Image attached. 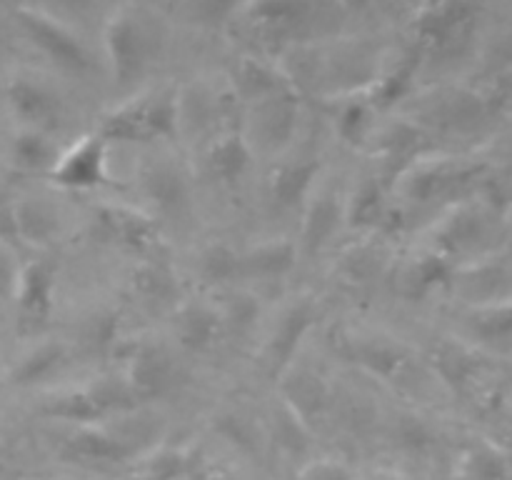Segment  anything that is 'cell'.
<instances>
[{
	"instance_id": "3",
	"label": "cell",
	"mask_w": 512,
	"mask_h": 480,
	"mask_svg": "<svg viewBox=\"0 0 512 480\" xmlns=\"http://www.w3.org/2000/svg\"><path fill=\"white\" fill-rule=\"evenodd\" d=\"M100 175V150L98 145L88 143L78 150V153L70 155L65 160V165L60 168V178L65 183H75V185H88L95 183Z\"/></svg>"
},
{
	"instance_id": "5",
	"label": "cell",
	"mask_w": 512,
	"mask_h": 480,
	"mask_svg": "<svg viewBox=\"0 0 512 480\" xmlns=\"http://www.w3.org/2000/svg\"><path fill=\"white\" fill-rule=\"evenodd\" d=\"M303 480H348V473L338 465H315L305 473Z\"/></svg>"
},
{
	"instance_id": "1",
	"label": "cell",
	"mask_w": 512,
	"mask_h": 480,
	"mask_svg": "<svg viewBox=\"0 0 512 480\" xmlns=\"http://www.w3.org/2000/svg\"><path fill=\"white\" fill-rule=\"evenodd\" d=\"M18 20L28 35L33 38V43H38L50 58L58 60L60 65H68V68H85L88 65V55H85L83 45L78 43V38L68 33L63 25L53 23L50 18H45L43 13H35V10H18Z\"/></svg>"
},
{
	"instance_id": "6",
	"label": "cell",
	"mask_w": 512,
	"mask_h": 480,
	"mask_svg": "<svg viewBox=\"0 0 512 480\" xmlns=\"http://www.w3.org/2000/svg\"><path fill=\"white\" fill-rule=\"evenodd\" d=\"M65 3H85V0H65Z\"/></svg>"
},
{
	"instance_id": "4",
	"label": "cell",
	"mask_w": 512,
	"mask_h": 480,
	"mask_svg": "<svg viewBox=\"0 0 512 480\" xmlns=\"http://www.w3.org/2000/svg\"><path fill=\"white\" fill-rule=\"evenodd\" d=\"M10 98H13L15 108L23 115H30V118H40L50 110V98L35 85L15 83L13 90H10Z\"/></svg>"
},
{
	"instance_id": "2",
	"label": "cell",
	"mask_w": 512,
	"mask_h": 480,
	"mask_svg": "<svg viewBox=\"0 0 512 480\" xmlns=\"http://www.w3.org/2000/svg\"><path fill=\"white\" fill-rule=\"evenodd\" d=\"M108 45L120 83H128L135 75H140L145 65V35L140 25L133 23V18L120 15L110 23Z\"/></svg>"
}]
</instances>
